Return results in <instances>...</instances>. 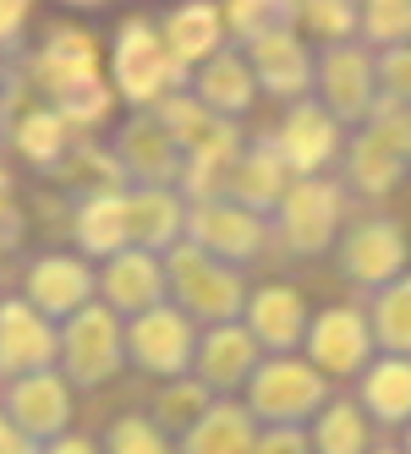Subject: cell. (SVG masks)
<instances>
[{
  "instance_id": "6da1fadb",
  "label": "cell",
  "mask_w": 411,
  "mask_h": 454,
  "mask_svg": "<svg viewBox=\"0 0 411 454\" xmlns=\"http://www.w3.org/2000/svg\"><path fill=\"white\" fill-rule=\"evenodd\" d=\"M105 82L121 105H132V115H143L160 99H170V93H181L186 72L165 55L154 17H121L115 39H110V77Z\"/></svg>"
},
{
  "instance_id": "2e32d148",
  "label": "cell",
  "mask_w": 411,
  "mask_h": 454,
  "mask_svg": "<svg viewBox=\"0 0 411 454\" xmlns=\"http://www.w3.org/2000/svg\"><path fill=\"white\" fill-rule=\"evenodd\" d=\"M93 301H99L105 312H115L121 323L148 312V307H160L165 301V263L148 257V252H138V247L105 257V263L93 269Z\"/></svg>"
},
{
  "instance_id": "d6a6232c",
  "label": "cell",
  "mask_w": 411,
  "mask_h": 454,
  "mask_svg": "<svg viewBox=\"0 0 411 454\" xmlns=\"http://www.w3.org/2000/svg\"><path fill=\"white\" fill-rule=\"evenodd\" d=\"M296 39L312 50V44H357V0H296Z\"/></svg>"
},
{
  "instance_id": "7c38bea8",
  "label": "cell",
  "mask_w": 411,
  "mask_h": 454,
  "mask_svg": "<svg viewBox=\"0 0 411 454\" xmlns=\"http://www.w3.org/2000/svg\"><path fill=\"white\" fill-rule=\"evenodd\" d=\"M186 247H198L203 257H214V263L225 269H241L252 263L264 247H269V219L236 208L231 198H214V203H193L186 208Z\"/></svg>"
},
{
  "instance_id": "7402d4cb",
  "label": "cell",
  "mask_w": 411,
  "mask_h": 454,
  "mask_svg": "<svg viewBox=\"0 0 411 454\" xmlns=\"http://www.w3.org/2000/svg\"><path fill=\"white\" fill-rule=\"evenodd\" d=\"M154 27H160L165 55L176 60L186 77H193L209 55L225 50V22H219V6H214V0H181V6H170Z\"/></svg>"
},
{
  "instance_id": "8fae6325",
  "label": "cell",
  "mask_w": 411,
  "mask_h": 454,
  "mask_svg": "<svg viewBox=\"0 0 411 454\" xmlns=\"http://www.w3.org/2000/svg\"><path fill=\"white\" fill-rule=\"evenodd\" d=\"M269 148L280 153V165L291 170V181H307V176H329V165H340V126L329 121V110L319 99H296L286 105L274 132H264Z\"/></svg>"
},
{
  "instance_id": "3957f363",
  "label": "cell",
  "mask_w": 411,
  "mask_h": 454,
  "mask_svg": "<svg viewBox=\"0 0 411 454\" xmlns=\"http://www.w3.org/2000/svg\"><path fill=\"white\" fill-rule=\"evenodd\" d=\"M345 231V186L335 176H307L291 181L286 198L269 214V241L291 257H324Z\"/></svg>"
},
{
  "instance_id": "5b68a950",
  "label": "cell",
  "mask_w": 411,
  "mask_h": 454,
  "mask_svg": "<svg viewBox=\"0 0 411 454\" xmlns=\"http://www.w3.org/2000/svg\"><path fill=\"white\" fill-rule=\"evenodd\" d=\"M324 400H329V383L302 356H264L258 372L241 388V411L258 427H307L324 411Z\"/></svg>"
},
{
  "instance_id": "d4e9b609",
  "label": "cell",
  "mask_w": 411,
  "mask_h": 454,
  "mask_svg": "<svg viewBox=\"0 0 411 454\" xmlns=\"http://www.w3.org/2000/svg\"><path fill=\"white\" fill-rule=\"evenodd\" d=\"M286 186H291V170L280 165V153L269 148V137L258 132L241 153H236V165H231V181H225V198L236 203V208H247V214H258V219H269L274 214V203L286 198Z\"/></svg>"
},
{
  "instance_id": "681fc988",
  "label": "cell",
  "mask_w": 411,
  "mask_h": 454,
  "mask_svg": "<svg viewBox=\"0 0 411 454\" xmlns=\"http://www.w3.org/2000/svg\"><path fill=\"white\" fill-rule=\"evenodd\" d=\"M368 454H400V449H368Z\"/></svg>"
},
{
  "instance_id": "b9f144b4",
  "label": "cell",
  "mask_w": 411,
  "mask_h": 454,
  "mask_svg": "<svg viewBox=\"0 0 411 454\" xmlns=\"http://www.w3.org/2000/svg\"><path fill=\"white\" fill-rule=\"evenodd\" d=\"M28 0H0V60L6 55H17L22 50V39H28Z\"/></svg>"
},
{
  "instance_id": "52a82bcc",
  "label": "cell",
  "mask_w": 411,
  "mask_h": 454,
  "mask_svg": "<svg viewBox=\"0 0 411 454\" xmlns=\"http://www.w3.org/2000/svg\"><path fill=\"white\" fill-rule=\"evenodd\" d=\"M121 345H126V367H138L143 378L176 383L193 372V350H198V323L176 312L170 301L148 307L138 317L121 323Z\"/></svg>"
},
{
  "instance_id": "4316f807",
  "label": "cell",
  "mask_w": 411,
  "mask_h": 454,
  "mask_svg": "<svg viewBox=\"0 0 411 454\" xmlns=\"http://www.w3.org/2000/svg\"><path fill=\"white\" fill-rule=\"evenodd\" d=\"M357 411L378 427H411V362L373 356L357 378Z\"/></svg>"
},
{
  "instance_id": "9a60e30c",
  "label": "cell",
  "mask_w": 411,
  "mask_h": 454,
  "mask_svg": "<svg viewBox=\"0 0 411 454\" xmlns=\"http://www.w3.org/2000/svg\"><path fill=\"white\" fill-rule=\"evenodd\" d=\"M22 301L60 329L72 312L93 301V263L77 252H39L22 274Z\"/></svg>"
},
{
  "instance_id": "ac0fdd59",
  "label": "cell",
  "mask_w": 411,
  "mask_h": 454,
  "mask_svg": "<svg viewBox=\"0 0 411 454\" xmlns=\"http://www.w3.org/2000/svg\"><path fill=\"white\" fill-rule=\"evenodd\" d=\"M110 159L126 176V192L132 186H170L176 192V181H181V148L160 132V121H154L148 110L126 115V126L110 143Z\"/></svg>"
},
{
  "instance_id": "30bf717a",
  "label": "cell",
  "mask_w": 411,
  "mask_h": 454,
  "mask_svg": "<svg viewBox=\"0 0 411 454\" xmlns=\"http://www.w3.org/2000/svg\"><path fill=\"white\" fill-rule=\"evenodd\" d=\"M312 99L329 110L340 126H362L378 105V82H373V55L362 44H335V50H312Z\"/></svg>"
},
{
  "instance_id": "9c48e42d",
  "label": "cell",
  "mask_w": 411,
  "mask_h": 454,
  "mask_svg": "<svg viewBox=\"0 0 411 454\" xmlns=\"http://www.w3.org/2000/svg\"><path fill=\"white\" fill-rule=\"evenodd\" d=\"M373 329H368V312L340 301L307 317V340H302V362L319 372L324 383L335 378H362V367L373 362Z\"/></svg>"
},
{
  "instance_id": "e575fe53",
  "label": "cell",
  "mask_w": 411,
  "mask_h": 454,
  "mask_svg": "<svg viewBox=\"0 0 411 454\" xmlns=\"http://www.w3.org/2000/svg\"><path fill=\"white\" fill-rule=\"evenodd\" d=\"M296 0H231L219 6V22H225V39H236L231 50H247L252 39L274 34V27H291Z\"/></svg>"
},
{
  "instance_id": "ab89813d",
  "label": "cell",
  "mask_w": 411,
  "mask_h": 454,
  "mask_svg": "<svg viewBox=\"0 0 411 454\" xmlns=\"http://www.w3.org/2000/svg\"><path fill=\"white\" fill-rule=\"evenodd\" d=\"M209 405H214L209 388H198L193 378H176V383H165L160 405H154V427H160V433H170V427H176V438H181V433L193 427V421H198Z\"/></svg>"
},
{
  "instance_id": "7dc6e473",
  "label": "cell",
  "mask_w": 411,
  "mask_h": 454,
  "mask_svg": "<svg viewBox=\"0 0 411 454\" xmlns=\"http://www.w3.org/2000/svg\"><path fill=\"white\" fill-rule=\"evenodd\" d=\"M12 438H17V433H12V421H6V411H0V449H6Z\"/></svg>"
},
{
  "instance_id": "60d3db41",
  "label": "cell",
  "mask_w": 411,
  "mask_h": 454,
  "mask_svg": "<svg viewBox=\"0 0 411 454\" xmlns=\"http://www.w3.org/2000/svg\"><path fill=\"white\" fill-rule=\"evenodd\" d=\"M373 82H378V99H390V105H411V44L373 55Z\"/></svg>"
},
{
  "instance_id": "7bdbcfd3",
  "label": "cell",
  "mask_w": 411,
  "mask_h": 454,
  "mask_svg": "<svg viewBox=\"0 0 411 454\" xmlns=\"http://www.w3.org/2000/svg\"><path fill=\"white\" fill-rule=\"evenodd\" d=\"M252 454H312V443H307V427H258Z\"/></svg>"
},
{
  "instance_id": "4dcf8cb0",
  "label": "cell",
  "mask_w": 411,
  "mask_h": 454,
  "mask_svg": "<svg viewBox=\"0 0 411 454\" xmlns=\"http://www.w3.org/2000/svg\"><path fill=\"white\" fill-rule=\"evenodd\" d=\"M362 312H368V329H373V350L411 362V269L400 279H390L384 290H373Z\"/></svg>"
},
{
  "instance_id": "ffe728a7",
  "label": "cell",
  "mask_w": 411,
  "mask_h": 454,
  "mask_svg": "<svg viewBox=\"0 0 411 454\" xmlns=\"http://www.w3.org/2000/svg\"><path fill=\"white\" fill-rule=\"evenodd\" d=\"M252 82H258V93H274V99H312V50L296 39V27H274V34L252 39L241 50Z\"/></svg>"
},
{
  "instance_id": "cb8c5ba5",
  "label": "cell",
  "mask_w": 411,
  "mask_h": 454,
  "mask_svg": "<svg viewBox=\"0 0 411 454\" xmlns=\"http://www.w3.org/2000/svg\"><path fill=\"white\" fill-rule=\"evenodd\" d=\"M186 236V203L170 186H132L126 192V241L148 257H165Z\"/></svg>"
},
{
  "instance_id": "44dd1931",
  "label": "cell",
  "mask_w": 411,
  "mask_h": 454,
  "mask_svg": "<svg viewBox=\"0 0 411 454\" xmlns=\"http://www.w3.org/2000/svg\"><path fill=\"white\" fill-rule=\"evenodd\" d=\"M55 367V323L39 317L22 296L0 301V383L34 378Z\"/></svg>"
},
{
  "instance_id": "d590c367",
  "label": "cell",
  "mask_w": 411,
  "mask_h": 454,
  "mask_svg": "<svg viewBox=\"0 0 411 454\" xmlns=\"http://www.w3.org/2000/svg\"><path fill=\"white\" fill-rule=\"evenodd\" d=\"M148 115L160 121V132H165L181 153H193L198 143H209V137L219 132V126H225V121H214V115H209V110H203V105H198L186 88H181V93H170V99H160Z\"/></svg>"
},
{
  "instance_id": "8992f818",
  "label": "cell",
  "mask_w": 411,
  "mask_h": 454,
  "mask_svg": "<svg viewBox=\"0 0 411 454\" xmlns=\"http://www.w3.org/2000/svg\"><path fill=\"white\" fill-rule=\"evenodd\" d=\"M55 372L67 388H105L126 372V345H121V317L88 301L55 329Z\"/></svg>"
},
{
  "instance_id": "74e56055",
  "label": "cell",
  "mask_w": 411,
  "mask_h": 454,
  "mask_svg": "<svg viewBox=\"0 0 411 454\" xmlns=\"http://www.w3.org/2000/svg\"><path fill=\"white\" fill-rule=\"evenodd\" d=\"M357 39L362 50L373 44L378 55L411 44V0H368V6H357Z\"/></svg>"
},
{
  "instance_id": "836d02e7",
  "label": "cell",
  "mask_w": 411,
  "mask_h": 454,
  "mask_svg": "<svg viewBox=\"0 0 411 454\" xmlns=\"http://www.w3.org/2000/svg\"><path fill=\"white\" fill-rule=\"evenodd\" d=\"M55 181H67L77 198H88V192H126L121 165L110 159V148H99V143H77V148L55 165Z\"/></svg>"
},
{
  "instance_id": "f1b7e54d",
  "label": "cell",
  "mask_w": 411,
  "mask_h": 454,
  "mask_svg": "<svg viewBox=\"0 0 411 454\" xmlns=\"http://www.w3.org/2000/svg\"><path fill=\"white\" fill-rule=\"evenodd\" d=\"M176 454H252L258 421L241 411V400H214L181 438H170Z\"/></svg>"
},
{
  "instance_id": "f6af8a7d",
  "label": "cell",
  "mask_w": 411,
  "mask_h": 454,
  "mask_svg": "<svg viewBox=\"0 0 411 454\" xmlns=\"http://www.w3.org/2000/svg\"><path fill=\"white\" fill-rule=\"evenodd\" d=\"M39 454H99V443H93V438H83V433H67V438L44 443Z\"/></svg>"
},
{
  "instance_id": "f907efd6",
  "label": "cell",
  "mask_w": 411,
  "mask_h": 454,
  "mask_svg": "<svg viewBox=\"0 0 411 454\" xmlns=\"http://www.w3.org/2000/svg\"><path fill=\"white\" fill-rule=\"evenodd\" d=\"M406 170H411V143H406Z\"/></svg>"
},
{
  "instance_id": "277c9868",
  "label": "cell",
  "mask_w": 411,
  "mask_h": 454,
  "mask_svg": "<svg viewBox=\"0 0 411 454\" xmlns=\"http://www.w3.org/2000/svg\"><path fill=\"white\" fill-rule=\"evenodd\" d=\"M406 143H411V105L378 99L373 115L357 126V137L340 148L352 192H362V198H390L406 176Z\"/></svg>"
},
{
  "instance_id": "bcb514c9",
  "label": "cell",
  "mask_w": 411,
  "mask_h": 454,
  "mask_svg": "<svg viewBox=\"0 0 411 454\" xmlns=\"http://www.w3.org/2000/svg\"><path fill=\"white\" fill-rule=\"evenodd\" d=\"M0 454H39V443H28V438H12L6 449H0Z\"/></svg>"
},
{
  "instance_id": "8d00e7d4",
  "label": "cell",
  "mask_w": 411,
  "mask_h": 454,
  "mask_svg": "<svg viewBox=\"0 0 411 454\" xmlns=\"http://www.w3.org/2000/svg\"><path fill=\"white\" fill-rule=\"evenodd\" d=\"M60 121H67L72 126V132L88 143L93 132H99V126L110 121V110H115V93H110V82H105V72L99 77H88V82H77V88H67V93H60V99L50 105Z\"/></svg>"
},
{
  "instance_id": "5bb4252c",
  "label": "cell",
  "mask_w": 411,
  "mask_h": 454,
  "mask_svg": "<svg viewBox=\"0 0 411 454\" xmlns=\"http://www.w3.org/2000/svg\"><path fill=\"white\" fill-rule=\"evenodd\" d=\"M22 72H28V82L44 93V105H55L67 88H77V82H88V77L105 72L99 39H93L88 27H77V22H55L50 34H44V50L28 55Z\"/></svg>"
},
{
  "instance_id": "ba28073f",
  "label": "cell",
  "mask_w": 411,
  "mask_h": 454,
  "mask_svg": "<svg viewBox=\"0 0 411 454\" xmlns=\"http://www.w3.org/2000/svg\"><path fill=\"white\" fill-rule=\"evenodd\" d=\"M335 263L340 274L352 279L357 290H384L390 279L406 274L411 263V241H406V224L395 214H373V219H357V224H345L340 241H335Z\"/></svg>"
},
{
  "instance_id": "816d5d0a",
  "label": "cell",
  "mask_w": 411,
  "mask_h": 454,
  "mask_svg": "<svg viewBox=\"0 0 411 454\" xmlns=\"http://www.w3.org/2000/svg\"><path fill=\"white\" fill-rule=\"evenodd\" d=\"M0 257H6V241H0Z\"/></svg>"
},
{
  "instance_id": "1f68e13d",
  "label": "cell",
  "mask_w": 411,
  "mask_h": 454,
  "mask_svg": "<svg viewBox=\"0 0 411 454\" xmlns=\"http://www.w3.org/2000/svg\"><path fill=\"white\" fill-rule=\"evenodd\" d=\"M307 443L312 454H368V416L357 400H324V411L307 421Z\"/></svg>"
},
{
  "instance_id": "83f0119b",
  "label": "cell",
  "mask_w": 411,
  "mask_h": 454,
  "mask_svg": "<svg viewBox=\"0 0 411 454\" xmlns=\"http://www.w3.org/2000/svg\"><path fill=\"white\" fill-rule=\"evenodd\" d=\"M236 153H241V137H236V126L225 121L209 143H198L193 153H181V203L193 208V203H214V198H225V181H231V165H236Z\"/></svg>"
},
{
  "instance_id": "603a6c76",
  "label": "cell",
  "mask_w": 411,
  "mask_h": 454,
  "mask_svg": "<svg viewBox=\"0 0 411 454\" xmlns=\"http://www.w3.org/2000/svg\"><path fill=\"white\" fill-rule=\"evenodd\" d=\"M186 93L214 115V121H241L252 105H258V82H252V72H247V60H241V50H219V55H209L203 67L186 77Z\"/></svg>"
},
{
  "instance_id": "f35d334b",
  "label": "cell",
  "mask_w": 411,
  "mask_h": 454,
  "mask_svg": "<svg viewBox=\"0 0 411 454\" xmlns=\"http://www.w3.org/2000/svg\"><path fill=\"white\" fill-rule=\"evenodd\" d=\"M105 454H176V443H170V433L154 427L148 411H132L105 427Z\"/></svg>"
},
{
  "instance_id": "d6986e66",
  "label": "cell",
  "mask_w": 411,
  "mask_h": 454,
  "mask_svg": "<svg viewBox=\"0 0 411 454\" xmlns=\"http://www.w3.org/2000/svg\"><path fill=\"white\" fill-rule=\"evenodd\" d=\"M307 301L296 285H258L247 290V307H241V329L252 334L264 356H296L307 340Z\"/></svg>"
},
{
  "instance_id": "7a4b0ae2",
  "label": "cell",
  "mask_w": 411,
  "mask_h": 454,
  "mask_svg": "<svg viewBox=\"0 0 411 454\" xmlns=\"http://www.w3.org/2000/svg\"><path fill=\"white\" fill-rule=\"evenodd\" d=\"M165 301L176 312H186L198 329H219V323H241V307H247V274L241 269H225L203 257L198 247H170L165 257Z\"/></svg>"
},
{
  "instance_id": "e0dca14e",
  "label": "cell",
  "mask_w": 411,
  "mask_h": 454,
  "mask_svg": "<svg viewBox=\"0 0 411 454\" xmlns=\"http://www.w3.org/2000/svg\"><path fill=\"white\" fill-rule=\"evenodd\" d=\"M264 350L252 345V334L241 329V323H219V329H198V350H193V378L198 388H209L214 400L225 395H241L247 378L258 372Z\"/></svg>"
},
{
  "instance_id": "4fadbf2b",
  "label": "cell",
  "mask_w": 411,
  "mask_h": 454,
  "mask_svg": "<svg viewBox=\"0 0 411 454\" xmlns=\"http://www.w3.org/2000/svg\"><path fill=\"white\" fill-rule=\"evenodd\" d=\"M0 411H6L12 433L28 438V443H55L72 433V388L55 367L50 372H34V378H17L6 383V395H0Z\"/></svg>"
},
{
  "instance_id": "ee69618b",
  "label": "cell",
  "mask_w": 411,
  "mask_h": 454,
  "mask_svg": "<svg viewBox=\"0 0 411 454\" xmlns=\"http://www.w3.org/2000/svg\"><path fill=\"white\" fill-rule=\"evenodd\" d=\"M0 241H6V252L22 241V208H17V186L6 165H0Z\"/></svg>"
},
{
  "instance_id": "484cf974",
  "label": "cell",
  "mask_w": 411,
  "mask_h": 454,
  "mask_svg": "<svg viewBox=\"0 0 411 454\" xmlns=\"http://www.w3.org/2000/svg\"><path fill=\"white\" fill-rule=\"evenodd\" d=\"M72 241L77 257L88 263H105V257L126 252V192H88V198L72 203Z\"/></svg>"
},
{
  "instance_id": "c3c4849f",
  "label": "cell",
  "mask_w": 411,
  "mask_h": 454,
  "mask_svg": "<svg viewBox=\"0 0 411 454\" xmlns=\"http://www.w3.org/2000/svg\"><path fill=\"white\" fill-rule=\"evenodd\" d=\"M400 454H411V427H406V443H400Z\"/></svg>"
},
{
  "instance_id": "f546056e",
  "label": "cell",
  "mask_w": 411,
  "mask_h": 454,
  "mask_svg": "<svg viewBox=\"0 0 411 454\" xmlns=\"http://www.w3.org/2000/svg\"><path fill=\"white\" fill-rule=\"evenodd\" d=\"M6 143L17 148V159H28V165H34V170H55L60 165V159H67L83 137L72 132V126L67 121H60L50 105H28L12 126H6ZM93 143V137H88Z\"/></svg>"
}]
</instances>
